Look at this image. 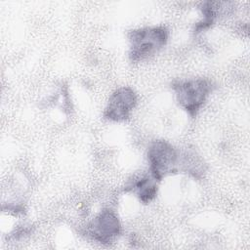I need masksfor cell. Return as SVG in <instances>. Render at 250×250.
I'll use <instances>...</instances> for the list:
<instances>
[{"mask_svg": "<svg viewBox=\"0 0 250 250\" xmlns=\"http://www.w3.org/2000/svg\"><path fill=\"white\" fill-rule=\"evenodd\" d=\"M138 104V96L130 87L116 89L108 98L104 117L110 122H124L131 117Z\"/></svg>", "mask_w": 250, "mask_h": 250, "instance_id": "obj_5", "label": "cell"}, {"mask_svg": "<svg viewBox=\"0 0 250 250\" xmlns=\"http://www.w3.org/2000/svg\"><path fill=\"white\" fill-rule=\"evenodd\" d=\"M172 90L179 106L190 117H194L211 95L213 84L209 79L203 77L188 78L174 82Z\"/></svg>", "mask_w": 250, "mask_h": 250, "instance_id": "obj_2", "label": "cell"}, {"mask_svg": "<svg viewBox=\"0 0 250 250\" xmlns=\"http://www.w3.org/2000/svg\"><path fill=\"white\" fill-rule=\"evenodd\" d=\"M157 184L158 182L149 174V172L142 173L133 176V178L127 182L125 191L132 192L140 202L148 204L156 197L158 189Z\"/></svg>", "mask_w": 250, "mask_h": 250, "instance_id": "obj_6", "label": "cell"}, {"mask_svg": "<svg viewBox=\"0 0 250 250\" xmlns=\"http://www.w3.org/2000/svg\"><path fill=\"white\" fill-rule=\"evenodd\" d=\"M120 220L115 211L104 208L101 210L88 224L86 231L96 242L110 244L121 233Z\"/></svg>", "mask_w": 250, "mask_h": 250, "instance_id": "obj_4", "label": "cell"}, {"mask_svg": "<svg viewBox=\"0 0 250 250\" xmlns=\"http://www.w3.org/2000/svg\"><path fill=\"white\" fill-rule=\"evenodd\" d=\"M148 172L160 182L169 175L181 171L183 153L170 143L157 140L150 144L146 153Z\"/></svg>", "mask_w": 250, "mask_h": 250, "instance_id": "obj_3", "label": "cell"}, {"mask_svg": "<svg viewBox=\"0 0 250 250\" xmlns=\"http://www.w3.org/2000/svg\"><path fill=\"white\" fill-rule=\"evenodd\" d=\"M169 31L163 25L144 26L128 34V56L132 62H143L161 51L168 42Z\"/></svg>", "mask_w": 250, "mask_h": 250, "instance_id": "obj_1", "label": "cell"}]
</instances>
